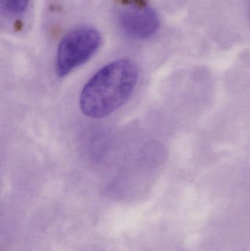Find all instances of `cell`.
Instances as JSON below:
<instances>
[{
	"instance_id": "cell-1",
	"label": "cell",
	"mask_w": 250,
	"mask_h": 251,
	"mask_svg": "<svg viewBox=\"0 0 250 251\" xmlns=\"http://www.w3.org/2000/svg\"><path fill=\"white\" fill-rule=\"evenodd\" d=\"M138 69L129 60H114L98 71L82 88L81 111L91 119H102L130 98L138 80Z\"/></svg>"
},
{
	"instance_id": "cell-2",
	"label": "cell",
	"mask_w": 250,
	"mask_h": 251,
	"mask_svg": "<svg viewBox=\"0 0 250 251\" xmlns=\"http://www.w3.org/2000/svg\"><path fill=\"white\" fill-rule=\"evenodd\" d=\"M102 43L101 33L91 26H82L68 32L60 41L55 59V72L65 77L91 60Z\"/></svg>"
},
{
	"instance_id": "cell-3",
	"label": "cell",
	"mask_w": 250,
	"mask_h": 251,
	"mask_svg": "<svg viewBox=\"0 0 250 251\" xmlns=\"http://www.w3.org/2000/svg\"><path fill=\"white\" fill-rule=\"evenodd\" d=\"M157 12L148 6H130L120 11L119 24L123 32L136 39L151 38L159 27Z\"/></svg>"
},
{
	"instance_id": "cell-4",
	"label": "cell",
	"mask_w": 250,
	"mask_h": 251,
	"mask_svg": "<svg viewBox=\"0 0 250 251\" xmlns=\"http://www.w3.org/2000/svg\"><path fill=\"white\" fill-rule=\"evenodd\" d=\"M0 1L1 8L7 14L19 16L26 11L29 0H0Z\"/></svg>"
}]
</instances>
